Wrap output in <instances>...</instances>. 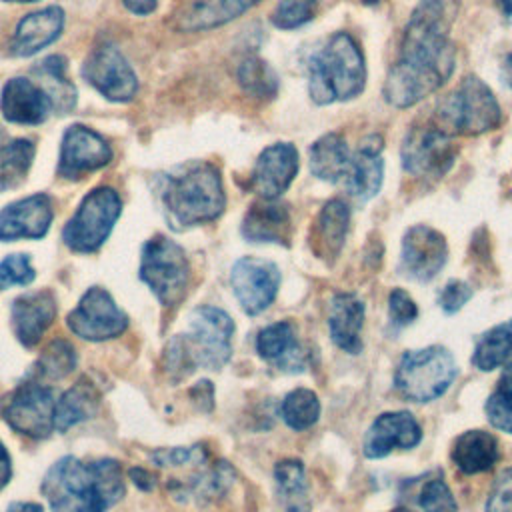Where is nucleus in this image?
<instances>
[{
    "label": "nucleus",
    "instance_id": "09e8293b",
    "mask_svg": "<svg viewBox=\"0 0 512 512\" xmlns=\"http://www.w3.org/2000/svg\"><path fill=\"white\" fill-rule=\"evenodd\" d=\"M10 474H12V466H10V456H8V450L4 448V444L0 442V490L8 484L10 480Z\"/></svg>",
    "mask_w": 512,
    "mask_h": 512
},
{
    "label": "nucleus",
    "instance_id": "aec40b11",
    "mask_svg": "<svg viewBox=\"0 0 512 512\" xmlns=\"http://www.w3.org/2000/svg\"><path fill=\"white\" fill-rule=\"evenodd\" d=\"M422 440V430L410 412L380 414L364 436V454L368 458H384L396 448H412Z\"/></svg>",
    "mask_w": 512,
    "mask_h": 512
},
{
    "label": "nucleus",
    "instance_id": "c85d7f7f",
    "mask_svg": "<svg viewBox=\"0 0 512 512\" xmlns=\"http://www.w3.org/2000/svg\"><path fill=\"white\" fill-rule=\"evenodd\" d=\"M500 458L498 442L490 432L468 430L460 434L452 448V460L464 474L490 470Z\"/></svg>",
    "mask_w": 512,
    "mask_h": 512
},
{
    "label": "nucleus",
    "instance_id": "de8ad7c7",
    "mask_svg": "<svg viewBox=\"0 0 512 512\" xmlns=\"http://www.w3.org/2000/svg\"><path fill=\"white\" fill-rule=\"evenodd\" d=\"M122 4L138 16H146L156 8V0H122Z\"/></svg>",
    "mask_w": 512,
    "mask_h": 512
},
{
    "label": "nucleus",
    "instance_id": "c756f323",
    "mask_svg": "<svg viewBox=\"0 0 512 512\" xmlns=\"http://www.w3.org/2000/svg\"><path fill=\"white\" fill-rule=\"evenodd\" d=\"M100 402V394L96 386L82 378L76 384H72L56 402L54 406V428L64 432L72 428L78 422H84L96 414Z\"/></svg>",
    "mask_w": 512,
    "mask_h": 512
},
{
    "label": "nucleus",
    "instance_id": "c9c22d12",
    "mask_svg": "<svg viewBox=\"0 0 512 512\" xmlns=\"http://www.w3.org/2000/svg\"><path fill=\"white\" fill-rule=\"evenodd\" d=\"M238 82L246 94L260 100L272 98L278 90V78L274 70L258 56H250L238 66Z\"/></svg>",
    "mask_w": 512,
    "mask_h": 512
},
{
    "label": "nucleus",
    "instance_id": "9b49d317",
    "mask_svg": "<svg viewBox=\"0 0 512 512\" xmlns=\"http://www.w3.org/2000/svg\"><path fill=\"white\" fill-rule=\"evenodd\" d=\"M66 324L76 336L102 342L120 336L128 328V316L104 288L94 286L84 292L78 306L68 314Z\"/></svg>",
    "mask_w": 512,
    "mask_h": 512
},
{
    "label": "nucleus",
    "instance_id": "603ef678",
    "mask_svg": "<svg viewBox=\"0 0 512 512\" xmlns=\"http://www.w3.org/2000/svg\"><path fill=\"white\" fill-rule=\"evenodd\" d=\"M498 4L502 8V12L512 18V0H498Z\"/></svg>",
    "mask_w": 512,
    "mask_h": 512
},
{
    "label": "nucleus",
    "instance_id": "b1692460",
    "mask_svg": "<svg viewBox=\"0 0 512 512\" xmlns=\"http://www.w3.org/2000/svg\"><path fill=\"white\" fill-rule=\"evenodd\" d=\"M242 234L250 242L290 244L292 218L284 204L274 200L254 202L242 220Z\"/></svg>",
    "mask_w": 512,
    "mask_h": 512
},
{
    "label": "nucleus",
    "instance_id": "6e6d98bb",
    "mask_svg": "<svg viewBox=\"0 0 512 512\" xmlns=\"http://www.w3.org/2000/svg\"><path fill=\"white\" fill-rule=\"evenodd\" d=\"M364 2H366V4H376L378 0H364Z\"/></svg>",
    "mask_w": 512,
    "mask_h": 512
},
{
    "label": "nucleus",
    "instance_id": "ddd939ff",
    "mask_svg": "<svg viewBox=\"0 0 512 512\" xmlns=\"http://www.w3.org/2000/svg\"><path fill=\"white\" fill-rule=\"evenodd\" d=\"M84 80L114 102H128L138 90V78L122 52L112 44L94 48L82 64Z\"/></svg>",
    "mask_w": 512,
    "mask_h": 512
},
{
    "label": "nucleus",
    "instance_id": "a19ab883",
    "mask_svg": "<svg viewBox=\"0 0 512 512\" xmlns=\"http://www.w3.org/2000/svg\"><path fill=\"white\" fill-rule=\"evenodd\" d=\"M36 272L28 254H10L0 262V288H8L12 284H30Z\"/></svg>",
    "mask_w": 512,
    "mask_h": 512
},
{
    "label": "nucleus",
    "instance_id": "412c9836",
    "mask_svg": "<svg viewBox=\"0 0 512 512\" xmlns=\"http://www.w3.org/2000/svg\"><path fill=\"white\" fill-rule=\"evenodd\" d=\"M52 108L54 102L50 94L24 76L10 78L2 88L0 110L8 122L40 124L48 118Z\"/></svg>",
    "mask_w": 512,
    "mask_h": 512
},
{
    "label": "nucleus",
    "instance_id": "423d86ee",
    "mask_svg": "<svg viewBox=\"0 0 512 512\" xmlns=\"http://www.w3.org/2000/svg\"><path fill=\"white\" fill-rule=\"evenodd\" d=\"M454 378V356L444 346H428L402 354L394 374V384L404 398L430 402L440 398Z\"/></svg>",
    "mask_w": 512,
    "mask_h": 512
},
{
    "label": "nucleus",
    "instance_id": "20e7f679",
    "mask_svg": "<svg viewBox=\"0 0 512 512\" xmlns=\"http://www.w3.org/2000/svg\"><path fill=\"white\" fill-rule=\"evenodd\" d=\"M160 198L170 222L180 228L216 220L226 206L220 172L210 162H194L166 176Z\"/></svg>",
    "mask_w": 512,
    "mask_h": 512
},
{
    "label": "nucleus",
    "instance_id": "a211bd4d",
    "mask_svg": "<svg viewBox=\"0 0 512 512\" xmlns=\"http://www.w3.org/2000/svg\"><path fill=\"white\" fill-rule=\"evenodd\" d=\"M384 178V160H382V138L372 134L366 136L346 164L342 184L346 192L358 200L366 202L378 194Z\"/></svg>",
    "mask_w": 512,
    "mask_h": 512
},
{
    "label": "nucleus",
    "instance_id": "5701e85b",
    "mask_svg": "<svg viewBox=\"0 0 512 512\" xmlns=\"http://www.w3.org/2000/svg\"><path fill=\"white\" fill-rule=\"evenodd\" d=\"M64 28V12L58 6H48L26 14L10 40V52L16 56H32L52 44Z\"/></svg>",
    "mask_w": 512,
    "mask_h": 512
},
{
    "label": "nucleus",
    "instance_id": "9d476101",
    "mask_svg": "<svg viewBox=\"0 0 512 512\" xmlns=\"http://www.w3.org/2000/svg\"><path fill=\"white\" fill-rule=\"evenodd\" d=\"M52 390L38 382L20 384L2 404L8 426L30 438H46L54 428Z\"/></svg>",
    "mask_w": 512,
    "mask_h": 512
},
{
    "label": "nucleus",
    "instance_id": "6ab92c4d",
    "mask_svg": "<svg viewBox=\"0 0 512 512\" xmlns=\"http://www.w3.org/2000/svg\"><path fill=\"white\" fill-rule=\"evenodd\" d=\"M52 200L46 194L20 198L0 210V240L42 238L52 222Z\"/></svg>",
    "mask_w": 512,
    "mask_h": 512
},
{
    "label": "nucleus",
    "instance_id": "f8f14e48",
    "mask_svg": "<svg viewBox=\"0 0 512 512\" xmlns=\"http://www.w3.org/2000/svg\"><path fill=\"white\" fill-rule=\"evenodd\" d=\"M456 158V146L442 128H414L402 144V166L414 176H444Z\"/></svg>",
    "mask_w": 512,
    "mask_h": 512
},
{
    "label": "nucleus",
    "instance_id": "ea45409f",
    "mask_svg": "<svg viewBox=\"0 0 512 512\" xmlns=\"http://www.w3.org/2000/svg\"><path fill=\"white\" fill-rule=\"evenodd\" d=\"M418 504L424 512H456L458 504L448 488V484L438 476L424 484Z\"/></svg>",
    "mask_w": 512,
    "mask_h": 512
},
{
    "label": "nucleus",
    "instance_id": "79ce46f5",
    "mask_svg": "<svg viewBox=\"0 0 512 512\" xmlns=\"http://www.w3.org/2000/svg\"><path fill=\"white\" fill-rule=\"evenodd\" d=\"M388 314L394 328H404L416 320L418 308L408 292H404L402 288H394L388 296Z\"/></svg>",
    "mask_w": 512,
    "mask_h": 512
},
{
    "label": "nucleus",
    "instance_id": "473e14b6",
    "mask_svg": "<svg viewBox=\"0 0 512 512\" xmlns=\"http://www.w3.org/2000/svg\"><path fill=\"white\" fill-rule=\"evenodd\" d=\"M512 356V320L494 326L476 342L472 364L478 370H494Z\"/></svg>",
    "mask_w": 512,
    "mask_h": 512
},
{
    "label": "nucleus",
    "instance_id": "4be33fe9",
    "mask_svg": "<svg viewBox=\"0 0 512 512\" xmlns=\"http://www.w3.org/2000/svg\"><path fill=\"white\" fill-rule=\"evenodd\" d=\"M56 316V300L50 290H36L12 302V326L16 338L26 346H36Z\"/></svg>",
    "mask_w": 512,
    "mask_h": 512
},
{
    "label": "nucleus",
    "instance_id": "a878e982",
    "mask_svg": "<svg viewBox=\"0 0 512 512\" xmlns=\"http://www.w3.org/2000/svg\"><path fill=\"white\" fill-rule=\"evenodd\" d=\"M362 324H364V304L358 296L350 292H338L328 310V330L334 344L348 352L358 354L362 350Z\"/></svg>",
    "mask_w": 512,
    "mask_h": 512
},
{
    "label": "nucleus",
    "instance_id": "7c9ffc66",
    "mask_svg": "<svg viewBox=\"0 0 512 512\" xmlns=\"http://www.w3.org/2000/svg\"><path fill=\"white\" fill-rule=\"evenodd\" d=\"M310 172L324 182H340L350 160V150L346 140L338 132H328L318 138L310 150Z\"/></svg>",
    "mask_w": 512,
    "mask_h": 512
},
{
    "label": "nucleus",
    "instance_id": "dca6fc26",
    "mask_svg": "<svg viewBox=\"0 0 512 512\" xmlns=\"http://www.w3.org/2000/svg\"><path fill=\"white\" fill-rule=\"evenodd\" d=\"M448 246L444 236L430 226H412L402 240L400 270L416 282L432 280L446 264Z\"/></svg>",
    "mask_w": 512,
    "mask_h": 512
},
{
    "label": "nucleus",
    "instance_id": "39448f33",
    "mask_svg": "<svg viewBox=\"0 0 512 512\" xmlns=\"http://www.w3.org/2000/svg\"><path fill=\"white\" fill-rule=\"evenodd\" d=\"M364 82V56L348 32L332 34L308 60V92L320 106L358 96Z\"/></svg>",
    "mask_w": 512,
    "mask_h": 512
},
{
    "label": "nucleus",
    "instance_id": "e433bc0d",
    "mask_svg": "<svg viewBox=\"0 0 512 512\" xmlns=\"http://www.w3.org/2000/svg\"><path fill=\"white\" fill-rule=\"evenodd\" d=\"M484 410L488 422L494 428L512 434V362L504 366L502 376L494 392L488 396Z\"/></svg>",
    "mask_w": 512,
    "mask_h": 512
},
{
    "label": "nucleus",
    "instance_id": "cd10ccee",
    "mask_svg": "<svg viewBox=\"0 0 512 512\" xmlns=\"http://www.w3.org/2000/svg\"><path fill=\"white\" fill-rule=\"evenodd\" d=\"M258 2L260 0H194L180 12L176 26L184 32L210 30L238 18Z\"/></svg>",
    "mask_w": 512,
    "mask_h": 512
},
{
    "label": "nucleus",
    "instance_id": "393cba45",
    "mask_svg": "<svg viewBox=\"0 0 512 512\" xmlns=\"http://www.w3.org/2000/svg\"><path fill=\"white\" fill-rule=\"evenodd\" d=\"M256 350L278 370L302 372L306 368V356L296 340V328L288 320L262 328L256 338Z\"/></svg>",
    "mask_w": 512,
    "mask_h": 512
},
{
    "label": "nucleus",
    "instance_id": "f257e3e1",
    "mask_svg": "<svg viewBox=\"0 0 512 512\" xmlns=\"http://www.w3.org/2000/svg\"><path fill=\"white\" fill-rule=\"evenodd\" d=\"M450 0H422L412 12L402 54L384 82V98L408 108L434 94L452 74L456 48L448 38Z\"/></svg>",
    "mask_w": 512,
    "mask_h": 512
},
{
    "label": "nucleus",
    "instance_id": "4c0bfd02",
    "mask_svg": "<svg viewBox=\"0 0 512 512\" xmlns=\"http://www.w3.org/2000/svg\"><path fill=\"white\" fill-rule=\"evenodd\" d=\"M76 360L78 358H76L74 346L64 338H56L40 354L36 362V372L42 378L58 380L76 368Z\"/></svg>",
    "mask_w": 512,
    "mask_h": 512
},
{
    "label": "nucleus",
    "instance_id": "1a4fd4ad",
    "mask_svg": "<svg viewBox=\"0 0 512 512\" xmlns=\"http://www.w3.org/2000/svg\"><path fill=\"white\" fill-rule=\"evenodd\" d=\"M120 208L122 202L114 188L100 186L90 190L62 230L64 244L70 250L84 254L98 250L112 232Z\"/></svg>",
    "mask_w": 512,
    "mask_h": 512
},
{
    "label": "nucleus",
    "instance_id": "bb28decb",
    "mask_svg": "<svg viewBox=\"0 0 512 512\" xmlns=\"http://www.w3.org/2000/svg\"><path fill=\"white\" fill-rule=\"evenodd\" d=\"M348 224H350V210L342 200L336 198L322 206L314 222L312 240H310V246L318 258L332 262L340 254L346 240Z\"/></svg>",
    "mask_w": 512,
    "mask_h": 512
},
{
    "label": "nucleus",
    "instance_id": "0eeeda50",
    "mask_svg": "<svg viewBox=\"0 0 512 512\" xmlns=\"http://www.w3.org/2000/svg\"><path fill=\"white\" fill-rule=\"evenodd\" d=\"M140 278L156 294L160 304L178 306L188 290L190 264L174 240L156 234L142 246Z\"/></svg>",
    "mask_w": 512,
    "mask_h": 512
},
{
    "label": "nucleus",
    "instance_id": "2f4dec72",
    "mask_svg": "<svg viewBox=\"0 0 512 512\" xmlns=\"http://www.w3.org/2000/svg\"><path fill=\"white\" fill-rule=\"evenodd\" d=\"M274 478L286 512H310L304 466L298 460H282L274 468Z\"/></svg>",
    "mask_w": 512,
    "mask_h": 512
},
{
    "label": "nucleus",
    "instance_id": "3c124183",
    "mask_svg": "<svg viewBox=\"0 0 512 512\" xmlns=\"http://www.w3.org/2000/svg\"><path fill=\"white\" fill-rule=\"evenodd\" d=\"M502 76H504L506 84L512 88V52L504 58V64H502Z\"/></svg>",
    "mask_w": 512,
    "mask_h": 512
},
{
    "label": "nucleus",
    "instance_id": "49530a36",
    "mask_svg": "<svg viewBox=\"0 0 512 512\" xmlns=\"http://www.w3.org/2000/svg\"><path fill=\"white\" fill-rule=\"evenodd\" d=\"M130 478H132V482H134L138 488H142V490H152V488L156 486V476L150 474V472L144 470V468H132V470H130Z\"/></svg>",
    "mask_w": 512,
    "mask_h": 512
},
{
    "label": "nucleus",
    "instance_id": "a18cd8bd",
    "mask_svg": "<svg viewBox=\"0 0 512 512\" xmlns=\"http://www.w3.org/2000/svg\"><path fill=\"white\" fill-rule=\"evenodd\" d=\"M470 298H472V288H470V284H466V282H462V280H450V282L442 288V292H440V296H438V304H440V308H442L446 314H454V312H458Z\"/></svg>",
    "mask_w": 512,
    "mask_h": 512
},
{
    "label": "nucleus",
    "instance_id": "4d7b16f0",
    "mask_svg": "<svg viewBox=\"0 0 512 512\" xmlns=\"http://www.w3.org/2000/svg\"><path fill=\"white\" fill-rule=\"evenodd\" d=\"M2 138H4V132H2V130H0V142H2Z\"/></svg>",
    "mask_w": 512,
    "mask_h": 512
},
{
    "label": "nucleus",
    "instance_id": "5fc2aeb1",
    "mask_svg": "<svg viewBox=\"0 0 512 512\" xmlns=\"http://www.w3.org/2000/svg\"><path fill=\"white\" fill-rule=\"evenodd\" d=\"M390 512H408L406 508H396V510H390Z\"/></svg>",
    "mask_w": 512,
    "mask_h": 512
},
{
    "label": "nucleus",
    "instance_id": "f704fd0d",
    "mask_svg": "<svg viewBox=\"0 0 512 512\" xmlns=\"http://www.w3.org/2000/svg\"><path fill=\"white\" fill-rule=\"evenodd\" d=\"M282 420L292 430H306L316 424L320 416L318 396L308 388H296L282 400Z\"/></svg>",
    "mask_w": 512,
    "mask_h": 512
},
{
    "label": "nucleus",
    "instance_id": "4468645a",
    "mask_svg": "<svg viewBox=\"0 0 512 512\" xmlns=\"http://www.w3.org/2000/svg\"><path fill=\"white\" fill-rule=\"evenodd\" d=\"M230 284L242 310L254 316L274 302L280 286V270L270 260L246 256L234 262Z\"/></svg>",
    "mask_w": 512,
    "mask_h": 512
},
{
    "label": "nucleus",
    "instance_id": "72a5a7b5",
    "mask_svg": "<svg viewBox=\"0 0 512 512\" xmlns=\"http://www.w3.org/2000/svg\"><path fill=\"white\" fill-rule=\"evenodd\" d=\"M34 158V144L30 140H14L0 148V192L16 186L28 172Z\"/></svg>",
    "mask_w": 512,
    "mask_h": 512
},
{
    "label": "nucleus",
    "instance_id": "37998d69",
    "mask_svg": "<svg viewBox=\"0 0 512 512\" xmlns=\"http://www.w3.org/2000/svg\"><path fill=\"white\" fill-rule=\"evenodd\" d=\"M208 458L202 446H188V448H164L152 454L156 466H184V464H204Z\"/></svg>",
    "mask_w": 512,
    "mask_h": 512
},
{
    "label": "nucleus",
    "instance_id": "f03ea898",
    "mask_svg": "<svg viewBox=\"0 0 512 512\" xmlns=\"http://www.w3.org/2000/svg\"><path fill=\"white\" fill-rule=\"evenodd\" d=\"M126 492L122 468L116 460L82 462L60 458L42 480V494L50 512H106Z\"/></svg>",
    "mask_w": 512,
    "mask_h": 512
},
{
    "label": "nucleus",
    "instance_id": "7ed1b4c3",
    "mask_svg": "<svg viewBox=\"0 0 512 512\" xmlns=\"http://www.w3.org/2000/svg\"><path fill=\"white\" fill-rule=\"evenodd\" d=\"M188 320V334L172 338L166 348V368L176 376H186L194 368H222L232 354V318L216 306H198Z\"/></svg>",
    "mask_w": 512,
    "mask_h": 512
},
{
    "label": "nucleus",
    "instance_id": "c03bdc74",
    "mask_svg": "<svg viewBox=\"0 0 512 512\" xmlns=\"http://www.w3.org/2000/svg\"><path fill=\"white\" fill-rule=\"evenodd\" d=\"M486 512H512V468L498 474L486 502Z\"/></svg>",
    "mask_w": 512,
    "mask_h": 512
},
{
    "label": "nucleus",
    "instance_id": "2eb2a0df",
    "mask_svg": "<svg viewBox=\"0 0 512 512\" xmlns=\"http://www.w3.org/2000/svg\"><path fill=\"white\" fill-rule=\"evenodd\" d=\"M112 160L110 144L92 128L72 124L62 136L58 174L64 178H80L86 172L104 168Z\"/></svg>",
    "mask_w": 512,
    "mask_h": 512
},
{
    "label": "nucleus",
    "instance_id": "864d4df0",
    "mask_svg": "<svg viewBox=\"0 0 512 512\" xmlns=\"http://www.w3.org/2000/svg\"><path fill=\"white\" fill-rule=\"evenodd\" d=\"M6 2H38V0H6Z\"/></svg>",
    "mask_w": 512,
    "mask_h": 512
},
{
    "label": "nucleus",
    "instance_id": "58836bf2",
    "mask_svg": "<svg viewBox=\"0 0 512 512\" xmlns=\"http://www.w3.org/2000/svg\"><path fill=\"white\" fill-rule=\"evenodd\" d=\"M318 0H280L270 16L272 24L280 30L298 28L314 18Z\"/></svg>",
    "mask_w": 512,
    "mask_h": 512
},
{
    "label": "nucleus",
    "instance_id": "6e6552de",
    "mask_svg": "<svg viewBox=\"0 0 512 512\" xmlns=\"http://www.w3.org/2000/svg\"><path fill=\"white\" fill-rule=\"evenodd\" d=\"M438 118L456 134L476 136L498 128L502 110L494 92L478 76H466L440 104Z\"/></svg>",
    "mask_w": 512,
    "mask_h": 512
},
{
    "label": "nucleus",
    "instance_id": "8fccbe9b",
    "mask_svg": "<svg viewBox=\"0 0 512 512\" xmlns=\"http://www.w3.org/2000/svg\"><path fill=\"white\" fill-rule=\"evenodd\" d=\"M6 512H44V508L36 502H16V504H10Z\"/></svg>",
    "mask_w": 512,
    "mask_h": 512
},
{
    "label": "nucleus",
    "instance_id": "f3484780",
    "mask_svg": "<svg viewBox=\"0 0 512 512\" xmlns=\"http://www.w3.org/2000/svg\"><path fill=\"white\" fill-rule=\"evenodd\" d=\"M298 172V152L290 142H276L264 148L252 168L250 188L262 200H274L288 190Z\"/></svg>",
    "mask_w": 512,
    "mask_h": 512
}]
</instances>
